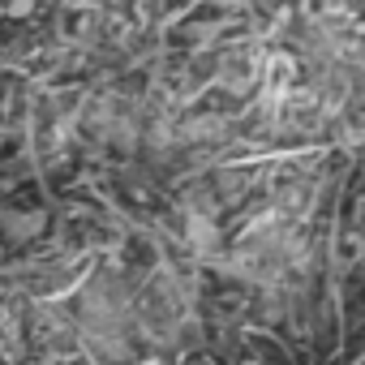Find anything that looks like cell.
Returning <instances> with one entry per match:
<instances>
[{"label":"cell","mask_w":365,"mask_h":365,"mask_svg":"<svg viewBox=\"0 0 365 365\" xmlns=\"http://www.w3.org/2000/svg\"><path fill=\"white\" fill-rule=\"evenodd\" d=\"M211 185H215L224 211H241V207L250 202V194L262 190V176H258V168H232V163H220V168L211 172Z\"/></svg>","instance_id":"1"},{"label":"cell","mask_w":365,"mask_h":365,"mask_svg":"<svg viewBox=\"0 0 365 365\" xmlns=\"http://www.w3.org/2000/svg\"><path fill=\"white\" fill-rule=\"evenodd\" d=\"M48 215L43 211H0V237L9 245H31L43 232Z\"/></svg>","instance_id":"2"},{"label":"cell","mask_w":365,"mask_h":365,"mask_svg":"<svg viewBox=\"0 0 365 365\" xmlns=\"http://www.w3.org/2000/svg\"><path fill=\"white\" fill-rule=\"evenodd\" d=\"M245 318L258 327H284V288H254L245 301Z\"/></svg>","instance_id":"3"},{"label":"cell","mask_w":365,"mask_h":365,"mask_svg":"<svg viewBox=\"0 0 365 365\" xmlns=\"http://www.w3.org/2000/svg\"><path fill=\"white\" fill-rule=\"evenodd\" d=\"M241 365H262V361H241Z\"/></svg>","instance_id":"4"}]
</instances>
